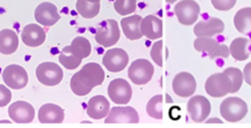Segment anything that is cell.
<instances>
[{"instance_id": "1", "label": "cell", "mask_w": 251, "mask_h": 128, "mask_svg": "<svg viewBox=\"0 0 251 128\" xmlns=\"http://www.w3.org/2000/svg\"><path fill=\"white\" fill-rule=\"evenodd\" d=\"M105 73L103 68L97 63H87L81 69L75 72L70 82V86L74 94L76 96H85L104 81Z\"/></svg>"}, {"instance_id": "2", "label": "cell", "mask_w": 251, "mask_h": 128, "mask_svg": "<svg viewBox=\"0 0 251 128\" xmlns=\"http://www.w3.org/2000/svg\"><path fill=\"white\" fill-rule=\"evenodd\" d=\"M221 115L228 122H238L243 119L247 112V104L238 97L225 99L220 106Z\"/></svg>"}, {"instance_id": "3", "label": "cell", "mask_w": 251, "mask_h": 128, "mask_svg": "<svg viewBox=\"0 0 251 128\" xmlns=\"http://www.w3.org/2000/svg\"><path fill=\"white\" fill-rule=\"evenodd\" d=\"M154 74L153 64L145 59H137L133 61L127 70V76L132 83L136 85H144L148 83Z\"/></svg>"}, {"instance_id": "4", "label": "cell", "mask_w": 251, "mask_h": 128, "mask_svg": "<svg viewBox=\"0 0 251 128\" xmlns=\"http://www.w3.org/2000/svg\"><path fill=\"white\" fill-rule=\"evenodd\" d=\"M231 90V81L223 71L210 75L205 82L206 93L213 98H221L229 94Z\"/></svg>"}, {"instance_id": "5", "label": "cell", "mask_w": 251, "mask_h": 128, "mask_svg": "<svg viewBox=\"0 0 251 128\" xmlns=\"http://www.w3.org/2000/svg\"><path fill=\"white\" fill-rule=\"evenodd\" d=\"M193 45L196 51L207 53L212 60L217 58H227L229 56L228 47L219 43L212 37H197L194 40Z\"/></svg>"}, {"instance_id": "6", "label": "cell", "mask_w": 251, "mask_h": 128, "mask_svg": "<svg viewBox=\"0 0 251 128\" xmlns=\"http://www.w3.org/2000/svg\"><path fill=\"white\" fill-rule=\"evenodd\" d=\"M121 36L119 25L115 20H107L101 22L95 33V40L103 47H111L115 45Z\"/></svg>"}, {"instance_id": "7", "label": "cell", "mask_w": 251, "mask_h": 128, "mask_svg": "<svg viewBox=\"0 0 251 128\" xmlns=\"http://www.w3.org/2000/svg\"><path fill=\"white\" fill-rule=\"evenodd\" d=\"M36 77L40 83L46 86H55L63 79V70L55 63L45 62L40 64L35 70Z\"/></svg>"}, {"instance_id": "8", "label": "cell", "mask_w": 251, "mask_h": 128, "mask_svg": "<svg viewBox=\"0 0 251 128\" xmlns=\"http://www.w3.org/2000/svg\"><path fill=\"white\" fill-rule=\"evenodd\" d=\"M174 10L177 21L183 25L195 23L200 13V7L194 0H180Z\"/></svg>"}, {"instance_id": "9", "label": "cell", "mask_w": 251, "mask_h": 128, "mask_svg": "<svg viewBox=\"0 0 251 128\" xmlns=\"http://www.w3.org/2000/svg\"><path fill=\"white\" fill-rule=\"evenodd\" d=\"M108 95L115 104L126 105L131 100L132 90L126 79L115 78L108 85Z\"/></svg>"}, {"instance_id": "10", "label": "cell", "mask_w": 251, "mask_h": 128, "mask_svg": "<svg viewBox=\"0 0 251 128\" xmlns=\"http://www.w3.org/2000/svg\"><path fill=\"white\" fill-rule=\"evenodd\" d=\"M187 111L194 122H203L211 112V104L206 97L196 95L188 101Z\"/></svg>"}, {"instance_id": "11", "label": "cell", "mask_w": 251, "mask_h": 128, "mask_svg": "<svg viewBox=\"0 0 251 128\" xmlns=\"http://www.w3.org/2000/svg\"><path fill=\"white\" fill-rule=\"evenodd\" d=\"M5 84L12 89H23L26 86L28 76L25 69L19 64L8 65L2 73Z\"/></svg>"}, {"instance_id": "12", "label": "cell", "mask_w": 251, "mask_h": 128, "mask_svg": "<svg viewBox=\"0 0 251 128\" xmlns=\"http://www.w3.org/2000/svg\"><path fill=\"white\" fill-rule=\"evenodd\" d=\"M102 63L107 70L111 72H120L127 65L128 55L121 48H113L104 54Z\"/></svg>"}, {"instance_id": "13", "label": "cell", "mask_w": 251, "mask_h": 128, "mask_svg": "<svg viewBox=\"0 0 251 128\" xmlns=\"http://www.w3.org/2000/svg\"><path fill=\"white\" fill-rule=\"evenodd\" d=\"M172 87L176 95L181 98H187L194 94L196 90V80L191 73L181 71L174 77Z\"/></svg>"}, {"instance_id": "14", "label": "cell", "mask_w": 251, "mask_h": 128, "mask_svg": "<svg viewBox=\"0 0 251 128\" xmlns=\"http://www.w3.org/2000/svg\"><path fill=\"white\" fill-rule=\"evenodd\" d=\"M138 113L132 107H114L105 118V123H138Z\"/></svg>"}, {"instance_id": "15", "label": "cell", "mask_w": 251, "mask_h": 128, "mask_svg": "<svg viewBox=\"0 0 251 128\" xmlns=\"http://www.w3.org/2000/svg\"><path fill=\"white\" fill-rule=\"evenodd\" d=\"M8 113L11 119L17 123H29L33 120L35 111L27 102L18 101L9 107Z\"/></svg>"}, {"instance_id": "16", "label": "cell", "mask_w": 251, "mask_h": 128, "mask_svg": "<svg viewBox=\"0 0 251 128\" xmlns=\"http://www.w3.org/2000/svg\"><path fill=\"white\" fill-rule=\"evenodd\" d=\"M34 18L38 23H41L44 26H52L60 20L56 6L50 2L39 4L35 8Z\"/></svg>"}, {"instance_id": "17", "label": "cell", "mask_w": 251, "mask_h": 128, "mask_svg": "<svg viewBox=\"0 0 251 128\" xmlns=\"http://www.w3.org/2000/svg\"><path fill=\"white\" fill-rule=\"evenodd\" d=\"M225 29L224 21L219 18H210L195 24L193 31L197 37H211L220 34Z\"/></svg>"}, {"instance_id": "18", "label": "cell", "mask_w": 251, "mask_h": 128, "mask_svg": "<svg viewBox=\"0 0 251 128\" xmlns=\"http://www.w3.org/2000/svg\"><path fill=\"white\" fill-rule=\"evenodd\" d=\"M140 31L148 39H158L163 35V21L156 16L148 15L141 20Z\"/></svg>"}, {"instance_id": "19", "label": "cell", "mask_w": 251, "mask_h": 128, "mask_svg": "<svg viewBox=\"0 0 251 128\" xmlns=\"http://www.w3.org/2000/svg\"><path fill=\"white\" fill-rule=\"evenodd\" d=\"M110 111V103L108 100L102 96L97 95L92 97L87 103L86 112L89 117L92 119H102L108 115Z\"/></svg>"}, {"instance_id": "20", "label": "cell", "mask_w": 251, "mask_h": 128, "mask_svg": "<svg viewBox=\"0 0 251 128\" xmlns=\"http://www.w3.org/2000/svg\"><path fill=\"white\" fill-rule=\"evenodd\" d=\"M46 38L44 29L36 23L25 25L22 31V40L28 47H38Z\"/></svg>"}, {"instance_id": "21", "label": "cell", "mask_w": 251, "mask_h": 128, "mask_svg": "<svg viewBox=\"0 0 251 128\" xmlns=\"http://www.w3.org/2000/svg\"><path fill=\"white\" fill-rule=\"evenodd\" d=\"M64 117V109L54 104H45L38 110V120L41 123H62Z\"/></svg>"}, {"instance_id": "22", "label": "cell", "mask_w": 251, "mask_h": 128, "mask_svg": "<svg viewBox=\"0 0 251 128\" xmlns=\"http://www.w3.org/2000/svg\"><path fill=\"white\" fill-rule=\"evenodd\" d=\"M141 20L142 18L138 15H133V16H129L122 19L121 21L122 29L127 39L137 40L143 36L140 31Z\"/></svg>"}, {"instance_id": "23", "label": "cell", "mask_w": 251, "mask_h": 128, "mask_svg": "<svg viewBox=\"0 0 251 128\" xmlns=\"http://www.w3.org/2000/svg\"><path fill=\"white\" fill-rule=\"evenodd\" d=\"M229 54L236 61H245L249 58L251 46L250 41L244 37H236L233 39L229 46Z\"/></svg>"}, {"instance_id": "24", "label": "cell", "mask_w": 251, "mask_h": 128, "mask_svg": "<svg viewBox=\"0 0 251 128\" xmlns=\"http://www.w3.org/2000/svg\"><path fill=\"white\" fill-rule=\"evenodd\" d=\"M18 46L19 38L14 30L5 28L0 31V53L11 55L16 52Z\"/></svg>"}, {"instance_id": "25", "label": "cell", "mask_w": 251, "mask_h": 128, "mask_svg": "<svg viewBox=\"0 0 251 128\" xmlns=\"http://www.w3.org/2000/svg\"><path fill=\"white\" fill-rule=\"evenodd\" d=\"M233 23L236 30L242 34L251 32V7H245L238 10L233 18Z\"/></svg>"}, {"instance_id": "26", "label": "cell", "mask_w": 251, "mask_h": 128, "mask_svg": "<svg viewBox=\"0 0 251 128\" xmlns=\"http://www.w3.org/2000/svg\"><path fill=\"white\" fill-rule=\"evenodd\" d=\"M70 51L73 55H75L78 59H84L87 58L91 53V45L88 39L82 36L75 37L72 44L69 46Z\"/></svg>"}, {"instance_id": "27", "label": "cell", "mask_w": 251, "mask_h": 128, "mask_svg": "<svg viewBox=\"0 0 251 128\" xmlns=\"http://www.w3.org/2000/svg\"><path fill=\"white\" fill-rule=\"evenodd\" d=\"M75 9L82 18L93 19L100 11V2L90 3L86 0H77L75 3Z\"/></svg>"}, {"instance_id": "28", "label": "cell", "mask_w": 251, "mask_h": 128, "mask_svg": "<svg viewBox=\"0 0 251 128\" xmlns=\"http://www.w3.org/2000/svg\"><path fill=\"white\" fill-rule=\"evenodd\" d=\"M146 112L155 119L163 118V96L156 95L152 97L146 105Z\"/></svg>"}, {"instance_id": "29", "label": "cell", "mask_w": 251, "mask_h": 128, "mask_svg": "<svg viewBox=\"0 0 251 128\" xmlns=\"http://www.w3.org/2000/svg\"><path fill=\"white\" fill-rule=\"evenodd\" d=\"M59 61L64 67L72 70V69H75L80 64L82 60L73 55L69 49V46H66L63 48V50L59 55Z\"/></svg>"}, {"instance_id": "30", "label": "cell", "mask_w": 251, "mask_h": 128, "mask_svg": "<svg viewBox=\"0 0 251 128\" xmlns=\"http://www.w3.org/2000/svg\"><path fill=\"white\" fill-rule=\"evenodd\" d=\"M224 72L229 77L231 81V90L230 93H236L242 86L243 82V73L237 67H227L224 70Z\"/></svg>"}, {"instance_id": "31", "label": "cell", "mask_w": 251, "mask_h": 128, "mask_svg": "<svg viewBox=\"0 0 251 128\" xmlns=\"http://www.w3.org/2000/svg\"><path fill=\"white\" fill-rule=\"evenodd\" d=\"M114 8L121 16H127L136 9V0H115Z\"/></svg>"}, {"instance_id": "32", "label": "cell", "mask_w": 251, "mask_h": 128, "mask_svg": "<svg viewBox=\"0 0 251 128\" xmlns=\"http://www.w3.org/2000/svg\"><path fill=\"white\" fill-rule=\"evenodd\" d=\"M162 47H163V41L158 40L156 41L151 48L150 56L154 63H156L157 65L163 66V59H162Z\"/></svg>"}, {"instance_id": "33", "label": "cell", "mask_w": 251, "mask_h": 128, "mask_svg": "<svg viewBox=\"0 0 251 128\" xmlns=\"http://www.w3.org/2000/svg\"><path fill=\"white\" fill-rule=\"evenodd\" d=\"M213 7L219 11H228L236 3V0H211Z\"/></svg>"}, {"instance_id": "34", "label": "cell", "mask_w": 251, "mask_h": 128, "mask_svg": "<svg viewBox=\"0 0 251 128\" xmlns=\"http://www.w3.org/2000/svg\"><path fill=\"white\" fill-rule=\"evenodd\" d=\"M12 99L11 91L4 85L0 84V107L7 106Z\"/></svg>"}, {"instance_id": "35", "label": "cell", "mask_w": 251, "mask_h": 128, "mask_svg": "<svg viewBox=\"0 0 251 128\" xmlns=\"http://www.w3.org/2000/svg\"><path fill=\"white\" fill-rule=\"evenodd\" d=\"M243 79L245 82L251 86V62L248 63L243 68Z\"/></svg>"}, {"instance_id": "36", "label": "cell", "mask_w": 251, "mask_h": 128, "mask_svg": "<svg viewBox=\"0 0 251 128\" xmlns=\"http://www.w3.org/2000/svg\"><path fill=\"white\" fill-rule=\"evenodd\" d=\"M213 122H217V123H222L223 121L221 119H218V118H211V119H208L207 120V123H213Z\"/></svg>"}, {"instance_id": "37", "label": "cell", "mask_w": 251, "mask_h": 128, "mask_svg": "<svg viewBox=\"0 0 251 128\" xmlns=\"http://www.w3.org/2000/svg\"><path fill=\"white\" fill-rule=\"evenodd\" d=\"M176 0H166V2L167 3H169V4H173V3H175Z\"/></svg>"}, {"instance_id": "38", "label": "cell", "mask_w": 251, "mask_h": 128, "mask_svg": "<svg viewBox=\"0 0 251 128\" xmlns=\"http://www.w3.org/2000/svg\"><path fill=\"white\" fill-rule=\"evenodd\" d=\"M86 1H88V2H90V3H97V2H100V0H86Z\"/></svg>"}]
</instances>
